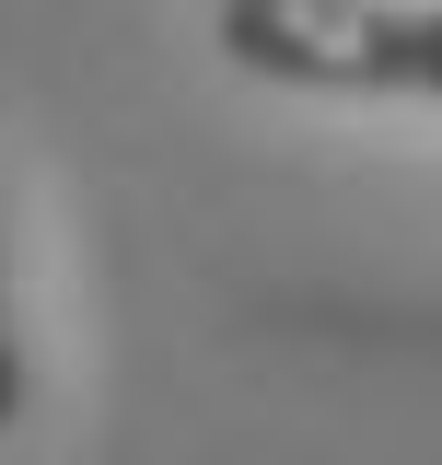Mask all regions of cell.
Masks as SVG:
<instances>
[{
    "label": "cell",
    "instance_id": "cell-1",
    "mask_svg": "<svg viewBox=\"0 0 442 465\" xmlns=\"http://www.w3.org/2000/svg\"><path fill=\"white\" fill-rule=\"evenodd\" d=\"M210 47L303 94H442V0H210Z\"/></svg>",
    "mask_w": 442,
    "mask_h": 465
},
{
    "label": "cell",
    "instance_id": "cell-2",
    "mask_svg": "<svg viewBox=\"0 0 442 465\" xmlns=\"http://www.w3.org/2000/svg\"><path fill=\"white\" fill-rule=\"evenodd\" d=\"M12 407H24V338H12V291H0V430H12Z\"/></svg>",
    "mask_w": 442,
    "mask_h": 465
}]
</instances>
